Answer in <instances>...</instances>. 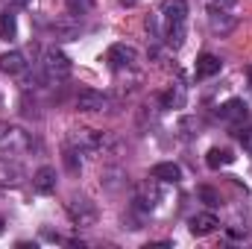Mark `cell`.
Masks as SVG:
<instances>
[{"instance_id":"obj_1","label":"cell","mask_w":252,"mask_h":249,"mask_svg":"<svg viewBox=\"0 0 252 249\" xmlns=\"http://www.w3.org/2000/svg\"><path fill=\"white\" fill-rule=\"evenodd\" d=\"M41 70L50 82H62L70 76V59L64 56L62 50H47L44 59H41Z\"/></svg>"},{"instance_id":"obj_2","label":"cell","mask_w":252,"mask_h":249,"mask_svg":"<svg viewBox=\"0 0 252 249\" xmlns=\"http://www.w3.org/2000/svg\"><path fill=\"white\" fill-rule=\"evenodd\" d=\"M217 118L229 126H238L250 118V106H247L244 100H238V97H235V100H226V103L217 109Z\"/></svg>"},{"instance_id":"obj_3","label":"cell","mask_w":252,"mask_h":249,"mask_svg":"<svg viewBox=\"0 0 252 249\" xmlns=\"http://www.w3.org/2000/svg\"><path fill=\"white\" fill-rule=\"evenodd\" d=\"M106 59H109V64H112L115 70H129L132 64L138 62V50L129 47V44H115Z\"/></svg>"},{"instance_id":"obj_4","label":"cell","mask_w":252,"mask_h":249,"mask_svg":"<svg viewBox=\"0 0 252 249\" xmlns=\"http://www.w3.org/2000/svg\"><path fill=\"white\" fill-rule=\"evenodd\" d=\"M106 106V94L97 91V88H82L76 94V109L79 112H100Z\"/></svg>"},{"instance_id":"obj_5","label":"cell","mask_w":252,"mask_h":249,"mask_svg":"<svg viewBox=\"0 0 252 249\" xmlns=\"http://www.w3.org/2000/svg\"><path fill=\"white\" fill-rule=\"evenodd\" d=\"M217 226H220V220H217V214H211V211L193 214V217H190V223H188L190 235H196V238H202V235H211Z\"/></svg>"},{"instance_id":"obj_6","label":"cell","mask_w":252,"mask_h":249,"mask_svg":"<svg viewBox=\"0 0 252 249\" xmlns=\"http://www.w3.org/2000/svg\"><path fill=\"white\" fill-rule=\"evenodd\" d=\"M161 18H164V27H170V24H185V18H188V3H185V0H164Z\"/></svg>"},{"instance_id":"obj_7","label":"cell","mask_w":252,"mask_h":249,"mask_svg":"<svg viewBox=\"0 0 252 249\" xmlns=\"http://www.w3.org/2000/svg\"><path fill=\"white\" fill-rule=\"evenodd\" d=\"M0 70L9 73V76H18L27 70V59L21 50H9V53H0Z\"/></svg>"},{"instance_id":"obj_8","label":"cell","mask_w":252,"mask_h":249,"mask_svg":"<svg viewBox=\"0 0 252 249\" xmlns=\"http://www.w3.org/2000/svg\"><path fill=\"white\" fill-rule=\"evenodd\" d=\"M220 67H223V62L214 56V53H202L199 59H196V79H211V76H217L220 73Z\"/></svg>"},{"instance_id":"obj_9","label":"cell","mask_w":252,"mask_h":249,"mask_svg":"<svg viewBox=\"0 0 252 249\" xmlns=\"http://www.w3.org/2000/svg\"><path fill=\"white\" fill-rule=\"evenodd\" d=\"M235 161V153L229 150V147H211L208 153H205V164L211 167V170H220V167H229Z\"/></svg>"},{"instance_id":"obj_10","label":"cell","mask_w":252,"mask_h":249,"mask_svg":"<svg viewBox=\"0 0 252 249\" xmlns=\"http://www.w3.org/2000/svg\"><path fill=\"white\" fill-rule=\"evenodd\" d=\"M32 187L38 190V193H53L56 190V170L53 167H38L35 170V176H32Z\"/></svg>"},{"instance_id":"obj_11","label":"cell","mask_w":252,"mask_h":249,"mask_svg":"<svg viewBox=\"0 0 252 249\" xmlns=\"http://www.w3.org/2000/svg\"><path fill=\"white\" fill-rule=\"evenodd\" d=\"M153 179H158V182H179L182 179V167L173 164V161H161V164L153 167Z\"/></svg>"},{"instance_id":"obj_12","label":"cell","mask_w":252,"mask_h":249,"mask_svg":"<svg viewBox=\"0 0 252 249\" xmlns=\"http://www.w3.org/2000/svg\"><path fill=\"white\" fill-rule=\"evenodd\" d=\"M73 144L82 147V150H97V147L103 144V138H100L94 129H76V132H73Z\"/></svg>"},{"instance_id":"obj_13","label":"cell","mask_w":252,"mask_h":249,"mask_svg":"<svg viewBox=\"0 0 252 249\" xmlns=\"http://www.w3.org/2000/svg\"><path fill=\"white\" fill-rule=\"evenodd\" d=\"M70 217H73L79 226H85V223L94 220V208L88 205V199H76V202H70Z\"/></svg>"},{"instance_id":"obj_14","label":"cell","mask_w":252,"mask_h":249,"mask_svg":"<svg viewBox=\"0 0 252 249\" xmlns=\"http://www.w3.org/2000/svg\"><path fill=\"white\" fill-rule=\"evenodd\" d=\"M208 21H211V30H214V32H220V35L232 32V27H235V18H232L229 12H211V15H208Z\"/></svg>"},{"instance_id":"obj_15","label":"cell","mask_w":252,"mask_h":249,"mask_svg":"<svg viewBox=\"0 0 252 249\" xmlns=\"http://www.w3.org/2000/svg\"><path fill=\"white\" fill-rule=\"evenodd\" d=\"M18 35V21L12 12H0V38L3 41H12Z\"/></svg>"},{"instance_id":"obj_16","label":"cell","mask_w":252,"mask_h":249,"mask_svg":"<svg viewBox=\"0 0 252 249\" xmlns=\"http://www.w3.org/2000/svg\"><path fill=\"white\" fill-rule=\"evenodd\" d=\"M164 38H167L170 47H182V41H185V24H170V27H164Z\"/></svg>"},{"instance_id":"obj_17","label":"cell","mask_w":252,"mask_h":249,"mask_svg":"<svg viewBox=\"0 0 252 249\" xmlns=\"http://www.w3.org/2000/svg\"><path fill=\"white\" fill-rule=\"evenodd\" d=\"M53 32L62 35V38H73V35L79 32V27H76L73 21H56V24H53Z\"/></svg>"},{"instance_id":"obj_18","label":"cell","mask_w":252,"mask_h":249,"mask_svg":"<svg viewBox=\"0 0 252 249\" xmlns=\"http://www.w3.org/2000/svg\"><path fill=\"white\" fill-rule=\"evenodd\" d=\"M185 103V91H182V85H176V91L170 88L167 94H164V109H173V106H182Z\"/></svg>"},{"instance_id":"obj_19","label":"cell","mask_w":252,"mask_h":249,"mask_svg":"<svg viewBox=\"0 0 252 249\" xmlns=\"http://www.w3.org/2000/svg\"><path fill=\"white\" fill-rule=\"evenodd\" d=\"M196 193H199V199H202L205 205H211V208H217V205H220V193H217L214 187L202 185V187H199V190H196Z\"/></svg>"},{"instance_id":"obj_20","label":"cell","mask_w":252,"mask_h":249,"mask_svg":"<svg viewBox=\"0 0 252 249\" xmlns=\"http://www.w3.org/2000/svg\"><path fill=\"white\" fill-rule=\"evenodd\" d=\"M0 182H3V185H15V182H18V170L9 167V164H0Z\"/></svg>"},{"instance_id":"obj_21","label":"cell","mask_w":252,"mask_h":249,"mask_svg":"<svg viewBox=\"0 0 252 249\" xmlns=\"http://www.w3.org/2000/svg\"><path fill=\"white\" fill-rule=\"evenodd\" d=\"M67 9L70 15H85L91 9V0H67Z\"/></svg>"},{"instance_id":"obj_22","label":"cell","mask_w":252,"mask_h":249,"mask_svg":"<svg viewBox=\"0 0 252 249\" xmlns=\"http://www.w3.org/2000/svg\"><path fill=\"white\" fill-rule=\"evenodd\" d=\"M232 6H235V0H211L208 12H229Z\"/></svg>"},{"instance_id":"obj_23","label":"cell","mask_w":252,"mask_h":249,"mask_svg":"<svg viewBox=\"0 0 252 249\" xmlns=\"http://www.w3.org/2000/svg\"><path fill=\"white\" fill-rule=\"evenodd\" d=\"M238 138H241V144H244V150L252 156V129H247V132H238Z\"/></svg>"},{"instance_id":"obj_24","label":"cell","mask_w":252,"mask_h":249,"mask_svg":"<svg viewBox=\"0 0 252 249\" xmlns=\"http://www.w3.org/2000/svg\"><path fill=\"white\" fill-rule=\"evenodd\" d=\"M121 3H126V6H135V3H138V0H121Z\"/></svg>"},{"instance_id":"obj_25","label":"cell","mask_w":252,"mask_h":249,"mask_svg":"<svg viewBox=\"0 0 252 249\" xmlns=\"http://www.w3.org/2000/svg\"><path fill=\"white\" fill-rule=\"evenodd\" d=\"M3 226H6V220H3V214H0V232H3Z\"/></svg>"}]
</instances>
